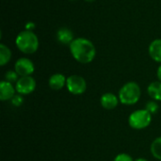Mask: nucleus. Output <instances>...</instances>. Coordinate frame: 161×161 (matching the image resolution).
I'll use <instances>...</instances> for the list:
<instances>
[{
  "label": "nucleus",
  "mask_w": 161,
  "mask_h": 161,
  "mask_svg": "<svg viewBox=\"0 0 161 161\" xmlns=\"http://www.w3.org/2000/svg\"><path fill=\"white\" fill-rule=\"evenodd\" d=\"M69 49L72 57L82 64L91 63L96 56L94 44L90 40L82 37L75 38L69 45Z\"/></svg>",
  "instance_id": "1"
},
{
  "label": "nucleus",
  "mask_w": 161,
  "mask_h": 161,
  "mask_svg": "<svg viewBox=\"0 0 161 161\" xmlns=\"http://www.w3.org/2000/svg\"><path fill=\"white\" fill-rule=\"evenodd\" d=\"M15 44L20 52L26 55H31L37 52L40 43L37 35L33 31L25 29L17 35Z\"/></svg>",
  "instance_id": "2"
},
{
  "label": "nucleus",
  "mask_w": 161,
  "mask_h": 161,
  "mask_svg": "<svg viewBox=\"0 0 161 161\" xmlns=\"http://www.w3.org/2000/svg\"><path fill=\"white\" fill-rule=\"evenodd\" d=\"M142 96V90L138 83L130 81L125 83L119 91L120 103L125 106H133L137 104Z\"/></svg>",
  "instance_id": "3"
},
{
  "label": "nucleus",
  "mask_w": 161,
  "mask_h": 161,
  "mask_svg": "<svg viewBox=\"0 0 161 161\" xmlns=\"http://www.w3.org/2000/svg\"><path fill=\"white\" fill-rule=\"evenodd\" d=\"M152 123V114L144 109L133 111L128 118V125L135 130H142L148 127Z\"/></svg>",
  "instance_id": "4"
},
{
  "label": "nucleus",
  "mask_w": 161,
  "mask_h": 161,
  "mask_svg": "<svg viewBox=\"0 0 161 161\" xmlns=\"http://www.w3.org/2000/svg\"><path fill=\"white\" fill-rule=\"evenodd\" d=\"M66 88L73 95H81L87 90V82L85 78L78 75H72L67 77Z\"/></svg>",
  "instance_id": "5"
},
{
  "label": "nucleus",
  "mask_w": 161,
  "mask_h": 161,
  "mask_svg": "<svg viewBox=\"0 0 161 161\" xmlns=\"http://www.w3.org/2000/svg\"><path fill=\"white\" fill-rule=\"evenodd\" d=\"M36 80L31 76H21L15 83L16 92L21 95H28L36 90Z\"/></svg>",
  "instance_id": "6"
},
{
  "label": "nucleus",
  "mask_w": 161,
  "mask_h": 161,
  "mask_svg": "<svg viewBox=\"0 0 161 161\" xmlns=\"http://www.w3.org/2000/svg\"><path fill=\"white\" fill-rule=\"evenodd\" d=\"M14 71L19 75V76H28L31 75L35 71V66L32 60L27 58H20L16 60L14 64Z\"/></svg>",
  "instance_id": "7"
},
{
  "label": "nucleus",
  "mask_w": 161,
  "mask_h": 161,
  "mask_svg": "<svg viewBox=\"0 0 161 161\" xmlns=\"http://www.w3.org/2000/svg\"><path fill=\"white\" fill-rule=\"evenodd\" d=\"M15 92L16 89L12 83L8 82L6 80L0 82V100L2 102L11 100L12 97L15 95Z\"/></svg>",
  "instance_id": "8"
},
{
  "label": "nucleus",
  "mask_w": 161,
  "mask_h": 161,
  "mask_svg": "<svg viewBox=\"0 0 161 161\" xmlns=\"http://www.w3.org/2000/svg\"><path fill=\"white\" fill-rule=\"evenodd\" d=\"M100 103H101V106L105 109L111 110V109H114L117 108L118 104L120 103V100H119V97L116 96L115 94H113L111 92H107L101 96Z\"/></svg>",
  "instance_id": "9"
},
{
  "label": "nucleus",
  "mask_w": 161,
  "mask_h": 161,
  "mask_svg": "<svg viewBox=\"0 0 161 161\" xmlns=\"http://www.w3.org/2000/svg\"><path fill=\"white\" fill-rule=\"evenodd\" d=\"M66 82H67V77L63 74H54L50 76L48 80V85L50 89L54 91H59L66 87Z\"/></svg>",
  "instance_id": "10"
},
{
  "label": "nucleus",
  "mask_w": 161,
  "mask_h": 161,
  "mask_svg": "<svg viewBox=\"0 0 161 161\" xmlns=\"http://www.w3.org/2000/svg\"><path fill=\"white\" fill-rule=\"evenodd\" d=\"M57 40L63 45H70L75 40L74 33L68 27H61L57 32Z\"/></svg>",
  "instance_id": "11"
},
{
  "label": "nucleus",
  "mask_w": 161,
  "mask_h": 161,
  "mask_svg": "<svg viewBox=\"0 0 161 161\" xmlns=\"http://www.w3.org/2000/svg\"><path fill=\"white\" fill-rule=\"evenodd\" d=\"M149 56L153 60L161 64V39L154 40L148 47Z\"/></svg>",
  "instance_id": "12"
},
{
  "label": "nucleus",
  "mask_w": 161,
  "mask_h": 161,
  "mask_svg": "<svg viewBox=\"0 0 161 161\" xmlns=\"http://www.w3.org/2000/svg\"><path fill=\"white\" fill-rule=\"evenodd\" d=\"M148 95L155 101H161V82L154 81L147 87Z\"/></svg>",
  "instance_id": "13"
},
{
  "label": "nucleus",
  "mask_w": 161,
  "mask_h": 161,
  "mask_svg": "<svg viewBox=\"0 0 161 161\" xmlns=\"http://www.w3.org/2000/svg\"><path fill=\"white\" fill-rule=\"evenodd\" d=\"M11 58L10 49L4 43H0V65L5 66Z\"/></svg>",
  "instance_id": "14"
},
{
  "label": "nucleus",
  "mask_w": 161,
  "mask_h": 161,
  "mask_svg": "<svg viewBox=\"0 0 161 161\" xmlns=\"http://www.w3.org/2000/svg\"><path fill=\"white\" fill-rule=\"evenodd\" d=\"M150 150H151V154L153 155V157L156 159L161 161V136L153 141Z\"/></svg>",
  "instance_id": "15"
},
{
  "label": "nucleus",
  "mask_w": 161,
  "mask_h": 161,
  "mask_svg": "<svg viewBox=\"0 0 161 161\" xmlns=\"http://www.w3.org/2000/svg\"><path fill=\"white\" fill-rule=\"evenodd\" d=\"M20 78L19 75L15 72V71H8L6 74H5V80L8 81V82H10V83H16L18 81V79Z\"/></svg>",
  "instance_id": "16"
},
{
  "label": "nucleus",
  "mask_w": 161,
  "mask_h": 161,
  "mask_svg": "<svg viewBox=\"0 0 161 161\" xmlns=\"http://www.w3.org/2000/svg\"><path fill=\"white\" fill-rule=\"evenodd\" d=\"M158 108H159L158 104L157 101H155V100H152V101L147 102V104H146V106H145V109H146L147 111H149L152 115L156 114V113L158 111Z\"/></svg>",
  "instance_id": "17"
},
{
  "label": "nucleus",
  "mask_w": 161,
  "mask_h": 161,
  "mask_svg": "<svg viewBox=\"0 0 161 161\" xmlns=\"http://www.w3.org/2000/svg\"><path fill=\"white\" fill-rule=\"evenodd\" d=\"M10 103L13 107H20L22 106V104L24 103V98H23V95L21 94H15L12 99L10 100Z\"/></svg>",
  "instance_id": "18"
},
{
  "label": "nucleus",
  "mask_w": 161,
  "mask_h": 161,
  "mask_svg": "<svg viewBox=\"0 0 161 161\" xmlns=\"http://www.w3.org/2000/svg\"><path fill=\"white\" fill-rule=\"evenodd\" d=\"M113 161H134V159L132 158L130 155L125 154V153H121L115 157Z\"/></svg>",
  "instance_id": "19"
},
{
  "label": "nucleus",
  "mask_w": 161,
  "mask_h": 161,
  "mask_svg": "<svg viewBox=\"0 0 161 161\" xmlns=\"http://www.w3.org/2000/svg\"><path fill=\"white\" fill-rule=\"evenodd\" d=\"M25 30H30V31H32L34 28H35V24L34 23H32V22H28V23H26L25 24Z\"/></svg>",
  "instance_id": "20"
},
{
  "label": "nucleus",
  "mask_w": 161,
  "mask_h": 161,
  "mask_svg": "<svg viewBox=\"0 0 161 161\" xmlns=\"http://www.w3.org/2000/svg\"><path fill=\"white\" fill-rule=\"evenodd\" d=\"M157 75H158V81L161 82V64L158 66V71H157Z\"/></svg>",
  "instance_id": "21"
},
{
  "label": "nucleus",
  "mask_w": 161,
  "mask_h": 161,
  "mask_svg": "<svg viewBox=\"0 0 161 161\" xmlns=\"http://www.w3.org/2000/svg\"><path fill=\"white\" fill-rule=\"evenodd\" d=\"M134 161H148L147 159H145V158H138V159H136V160Z\"/></svg>",
  "instance_id": "22"
},
{
  "label": "nucleus",
  "mask_w": 161,
  "mask_h": 161,
  "mask_svg": "<svg viewBox=\"0 0 161 161\" xmlns=\"http://www.w3.org/2000/svg\"><path fill=\"white\" fill-rule=\"evenodd\" d=\"M85 1H87V2H93V1H95V0H85Z\"/></svg>",
  "instance_id": "23"
},
{
  "label": "nucleus",
  "mask_w": 161,
  "mask_h": 161,
  "mask_svg": "<svg viewBox=\"0 0 161 161\" xmlns=\"http://www.w3.org/2000/svg\"><path fill=\"white\" fill-rule=\"evenodd\" d=\"M71 1H75V0H71Z\"/></svg>",
  "instance_id": "24"
}]
</instances>
